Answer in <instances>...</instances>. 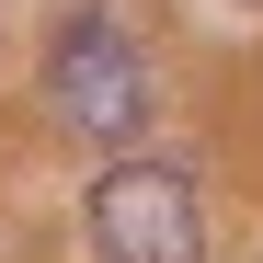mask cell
<instances>
[{
  "label": "cell",
  "instance_id": "1",
  "mask_svg": "<svg viewBox=\"0 0 263 263\" xmlns=\"http://www.w3.org/2000/svg\"><path fill=\"white\" fill-rule=\"evenodd\" d=\"M46 103L80 149H138L149 126V69H138V34L115 12H69L58 46H46Z\"/></svg>",
  "mask_w": 263,
  "mask_h": 263
},
{
  "label": "cell",
  "instance_id": "2",
  "mask_svg": "<svg viewBox=\"0 0 263 263\" xmlns=\"http://www.w3.org/2000/svg\"><path fill=\"white\" fill-rule=\"evenodd\" d=\"M80 229H92L103 263H195L206 252V206L183 160H115L80 195Z\"/></svg>",
  "mask_w": 263,
  "mask_h": 263
},
{
  "label": "cell",
  "instance_id": "3",
  "mask_svg": "<svg viewBox=\"0 0 263 263\" xmlns=\"http://www.w3.org/2000/svg\"><path fill=\"white\" fill-rule=\"evenodd\" d=\"M252 12H263V0H252Z\"/></svg>",
  "mask_w": 263,
  "mask_h": 263
}]
</instances>
